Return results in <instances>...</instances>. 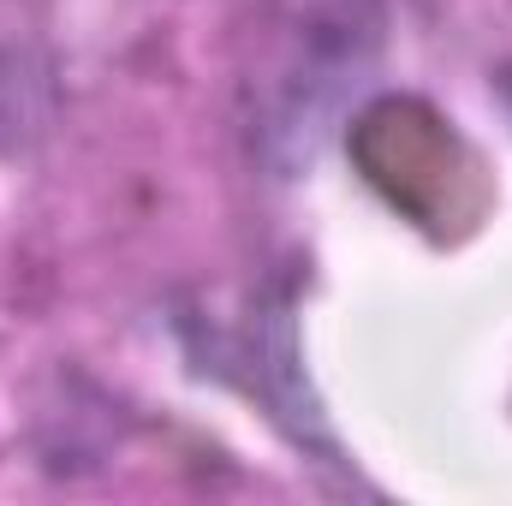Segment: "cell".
I'll return each mask as SVG.
<instances>
[{
    "mask_svg": "<svg viewBox=\"0 0 512 506\" xmlns=\"http://www.w3.org/2000/svg\"><path fill=\"white\" fill-rule=\"evenodd\" d=\"M507 90H512V84H507Z\"/></svg>",
    "mask_w": 512,
    "mask_h": 506,
    "instance_id": "6da1fadb",
    "label": "cell"
}]
</instances>
